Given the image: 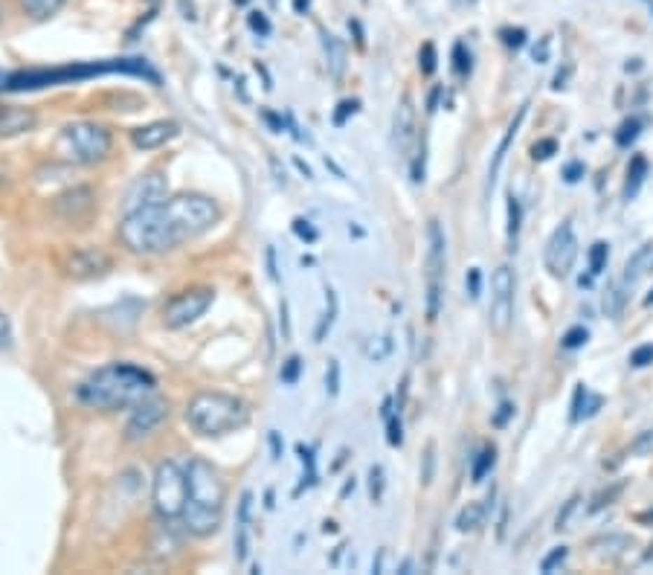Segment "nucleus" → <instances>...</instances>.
<instances>
[{
  "instance_id": "nucleus-17",
  "label": "nucleus",
  "mask_w": 653,
  "mask_h": 575,
  "mask_svg": "<svg viewBox=\"0 0 653 575\" xmlns=\"http://www.w3.org/2000/svg\"><path fill=\"white\" fill-rule=\"evenodd\" d=\"M250 514H253V491H244L238 500V514H236V538H233V552L236 561L244 564L250 558Z\"/></svg>"
},
{
  "instance_id": "nucleus-33",
  "label": "nucleus",
  "mask_w": 653,
  "mask_h": 575,
  "mask_svg": "<svg viewBox=\"0 0 653 575\" xmlns=\"http://www.w3.org/2000/svg\"><path fill=\"white\" fill-rule=\"evenodd\" d=\"M453 59H456V70L459 73H468L471 70V52L465 55V44H456L453 47Z\"/></svg>"
},
{
  "instance_id": "nucleus-40",
  "label": "nucleus",
  "mask_w": 653,
  "mask_h": 575,
  "mask_svg": "<svg viewBox=\"0 0 653 575\" xmlns=\"http://www.w3.org/2000/svg\"><path fill=\"white\" fill-rule=\"evenodd\" d=\"M264 259H267V276L279 285V267H276V250H273V247H267V250H264Z\"/></svg>"
},
{
  "instance_id": "nucleus-26",
  "label": "nucleus",
  "mask_w": 653,
  "mask_h": 575,
  "mask_svg": "<svg viewBox=\"0 0 653 575\" xmlns=\"http://www.w3.org/2000/svg\"><path fill=\"white\" fill-rule=\"evenodd\" d=\"M247 24H250V29H253L256 35H261V38H267V35L273 32V24L267 21L264 12H250V15H247Z\"/></svg>"
},
{
  "instance_id": "nucleus-8",
  "label": "nucleus",
  "mask_w": 653,
  "mask_h": 575,
  "mask_svg": "<svg viewBox=\"0 0 653 575\" xmlns=\"http://www.w3.org/2000/svg\"><path fill=\"white\" fill-rule=\"evenodd\" d=\"M215 302V291L206 285H198V288H186V291L175 294L160 311V320L166 329L178 332V329H186V325L198 322L209 308H213Z\"/></svg>"
},
{
  "instance_id": "nucleus-20",
  "label": "nucleus",
  "mask_w": 653,
  "mask_h": 575,
  "mask_svg": "<svg viewBox=\"0 0 653 575\" xmlns=\"http://www.w3.org/2000/svg\"><path fill=\"white\" fill-rule=\"evenodd\" d=\"M650 271H653V244H645L642 250L627 262L624 279H627V282H636V279H642V276L650 274Z\"/></svg>"
},
{
  "instance_id": "nucleus-48",
  "label": "nucleus",
  "mask_w": 653,
  "mask_h": 575,
  "mask_svg": "<svg viewBox=\"0 0 653 575\" xmlns=\"http://www.w3.org/2000/svg\"><path fill=\"white\" fill-rule=\"evenodd\" d=\"M273 506H276V503H273V491H267V494H264V509H273Z\"/></svg>"
},
{
  "instance_id": "nucleus-16",
  "label": "nucleus",
  "mask_w": 653,
  "mask_h": 575,
  "mask_svg": "<svg viewBox=\"0 0 653 575\" xmlns=\"http://www.w3.org/2000/svg\"><path fill=\"white\" fill-rule=\"evenodd\" d=\"M180 134V125L175 120H157V122H148V125H140L131 131V143L134 148L140 151H155L166 143H171Z\"/></svg>"
},
{
  "instance_id": "nucleus-38",
  "label": "nucleus",
  "mask_w": 653,
  "mask_h": 575,
  "mask_svg": "<svg viewBox=\"0 0 653 575\" xmlns=\"http://www.w3.org/2000/svg\"><path fill=\"white\" fill-rule=\"evenodd\" d=\"M387 421H389V445H401V442H404V433H401V421L389 413L387 416Z\"/></svg>"
},
{
  "instance_id": "nucleus-27",
  "label": "nucleus",
  "mask_w": 653,
  "mask_h": 575,
  "mask_svg": "<svg viewBox=\"0 0 653 575\" xmlns=\"http://www.w3.org/2000/svg\"><path fill=\"white\" fill-rule=\"evenodd\" d=\"M325 392L331 398H337V392H340V360H329V369H325Z\"/></svg>"
},
{
  "instance_id": "nucleus-12",
  "label": "nucleus",
  "mask_w": 653,
  "mask_h": 575,
  "mask_svg": "<svg viewBox=\"0 0 653 575\" xmlns=\"http://www.w3.org/2000/svg\"><path fill=\"white\" fill-rule=\"evenodd\" d=\"M514 317V274L511 267H499L494 274V294H491V308H488V320L491 329L496 334H505Z\"/></svg>"
},
{
  "instance_id": "nucleus-39",
  "label": "nucleus",
  "mask_w": 653,
  "mask_h": 575,
  "mask_svg": "<svg viewBox=\"0 0 653 575\" xmlns=\"http://www.w3.org/2000/svg\"><path fill=\"white\" fill-rule=\"evenodd\" d=\"M279 325H282V340H291V320H287V302H279Z\"/></svg>"
},
{
  "instance_id": "nucleus-42",
  "label": "nucleus",
  "mask_w": 653,
  "mask_h": 575,
  "mask_svg": "<svg viewBox=\"0 0 653 575\" xmlns=\"http://www.w3.org/2000/svg\"><path fill=\"white\" fill-rule=\"evenodd\" d=\"M261 117H264V122L271 125L276 134H282V131H285V120L279 117V113H273V111H261Z\"/></svg>"
},
{
  "instance_id": "nucleus-14",
  "label": "nucleus",
  "mask_w": 653,
  "mask_h": 575,
  "mask_svg": "<svg viewBox=\"0 0 653 575\" xmlns=\"http://www.w3.org/2000/svg\"><path fill=\"white\" fill-rule=\"evenodd\" d=\"M96 209V192L90 186H73L52 198V215L67 224L87 221Z\"/></svg>"
},
{
  "instance_id": "nucleus-6",
  "label": "nucleus",
  "mask_w": 653,
  "mask_h": 575,
  "mask_svg": "<svg viewBox=\"0 0 653 575\" xmlns=\"http://www.w3.org/2000/svg\"><path fill=\"white\" fill-rule=\"evenodd\" d=\"M186 497H189L186 468L178 459L160 462L155 471V483H151V503H155V511L163 523L180 520V514L186 509Z\"/></svg>"
},
{
  "instance_id": "nucleus-11",
  "label": "nucleus",
  "mask_w": 653,
  "mask_h": 575,
  "mask_svg": "<svg viewBox=\"0 0 653 575\" xmlns=\"http://www.w3.org/2000/svg\"><path fill=\"white\" fill-rule=\"evenodd\" d=\"M62 271L70 279H96V276H105L108 271H113V256L102 247H76L62 259Z\"/></svg>"
},
{
  "instance_id": "nucleus-1",
  "label": "nucleus",
  "mask_w": 653,
  "mask_h": 575,
  "mask_svg": "<svg viewBox=\"0 0 653 575\" xmlns=\"http://www.w3.org/2000/svg\"><path fill=\"white\" fill-rule=\"evenodd\" d=\"M218 221V201H213L209 195H198V192H183V195L166 198L163 204L125 213L120 221V241L131 253L160 256L209 233Z\"/></svg>"
},
{
  "instance_id": "nucleus-24",
  "label": "nucleus",
  "mask_w": 653,
  "mask_h": 575,
  "mask_svg": "<svg viewBox=\"0 0 653 575\" xmlns=\"http://www.w3.org/2000/svg\"><path fill=\"white\" fill-rule=\"evenodd\" d=\"M299 372H302V360L294 355V357H287L282 363V369H279V381L285 383V387H294V383L299 381Z\"/></svg>"
},
{
  "instance_id": "nucleus-47",
  "label": "nucleus",
  "mask_w": 653,
  "mask_h": 575,
  "mask_svg": "<svg viewBox=\"0 0 653 575\" xmlns=\"http://www.w3.org/2000/svg\"><path fill=\"white\" fill-rule=\"evenodd\" d=\"M294 163H296V169L302 171V175H305V178H314V175H311V169H308V166H305V163H302L299 157H294Z\"/></svg>"
},
{
  "instance_id": "nucleus-31",
  "label": "nucleus",
  "mask_w": 653,
  "mask_h": 575,
  "mask_svg": "<svg viewBox=\"0 0 653 575\" xmlns=\"http://www.w3.org/2000/svg\"><path fill=\"white\" fill-rule=\"evenodd\" d=\"M604 259H607V244H595L592 247V253H589V267H592V274H601V267H604Z\"/></svg>"
},
{
  "instance_id": "nucleus-2",
  "label": "nucleus",
  "mask_w": 653,
  "mask_h": 575,
  "mask_svg": "<svg viewBox=\"0 0 653 575\" xmlns=\"http://www.w3.org/2000/svg\"><path fill=\"white\" fill-rule=\"evenodd\" d=\"M157 390V378L148 369L137 367V363H108V367L96 369L90 378H85L79 383V401L90 410L99 413H117V410H128L137 407L140 401H145L148 395H155Z\"/></svg>"
},
{
  "instance_id": "nucleus-23",
  "label": "nucleus",
  "mask_w": 653,
  "mask_h": 575,
  "mask_svg": "<svg viewBox=\"0 0 653 575\" xmlns=\"http://www.w3.org/2000/svg\"><path fill=\"white\" fill-rule=\"evenodd\" d=\"M325 299H329V311L322 314V320H320V325H317V332H314V337H317V343L325 337V332L331 329L334 325V314H337V294L331 291V288H325Z\"/></svg>"
},
{
  "instance_id": "nucleus-32",
  "label": "nucleus",
  "mask_w": 653,
  "mask_h": 575,
  "mask_svg": "<svg viewBox=\"0 0 653 575\" xmlns=\"http://www.w3.org/2000/svg\"><path fill=\"white\" fill-rule=\"evenodd\" d=\"M369 488H372V500H380V494H383V468L380 465H375L372 471H369Z\"/></svg>"
},
{
  "instance_id": "nucleus-13",
  "label": "nucleus",
  "mask_w": 653,
  "mask_h": 575,
  "mask_svg": "<svg viewBox=\"0 0 653 575\" xmlns=\"http://www.w3.org/2000/svg\"><path fill=\"white\" fill-rule=\"evenodd\" d=\"M168 198V180L160 171H145V175L134 178V183L128 186L125 198H122V215L125 213H137L143 206H155L163 204Z\"/></svg>"
},
{
  "instance_id": "nucleus-43",
  "label": "nucleus",
  "mask_w": 653,
  "mask_h": 575,
  "mask_svg": "<svg viewBox=\"0 0 653 575\" xmlns=\"http://www.w3.org/2000/svg\"><path fill=\"white\" fill-rule=\"evenodd\" d=\"M424 73H433L436 70V47L433 44H424V64H421Z\"/></svg>"
},
{
  "instance_id": "nucleus-49",
  "label": "nucleus",
  "mask_w": 653,
  "mask_h": 575,
  "mask_svg": "<svg viewBox=\"0 0 653 575\" xmlns=\"http://www.w3.org/2000/svg\"><path fill=\"white\" fill-rule=\"evenodd\" d=\"M647 302H653V297H650V299H647Z\"/></svg>"
},
{
  "instance_id": "nucleus-5",
  "label": "nucleus",
  "mask_w": 653,
  "mask_h": 575,
  "mask_svg": "<svg viewBox=\"0 0 653 575\" xmlns=\"http://www.w3.org/2000/svg\"><path fill=\"white\" fill-rule=\"evenodd\" d=\"M134 73V76H148L151 82H157V73H151L145 62L140 59H122V62H102V64H70V67H55V70H29V73H12L6 79H0V90H35V87H52L64 82H79L90 79L99 73Z\"/></svg>"
},
{
  "instance_id": "nucleus-18",
  "label": "nucleus",
  "mask_w": 653,
  "mask_h": 575,
  "mask_svg": "<svg viewBox=\"0 0 653 575\" xmlns=\"http://www.w3.org/2000/svg\"><path fill=\"white\" fill-rule=\"evenodd\" d=\"M412 128H415V111H412V102L410 96H404L395 111V122H392V145L398 155H404L412 143Z\"/></svg>"
},
{
  "instance_id": "nucleus-25",
  "label": "nucleus",
  "mask_w": 653,
  "mask_h": 575,
  "mask_svg": "<svg viewBox=\"0 0 653 575\" xmlns=\"http://www.w3.org/2000/svg\"><path fill=\"white\" fill-rule=\"evenodd\" d=\"M479 523H482V509H479V506H468L462 514H459V520H456V526L462 529V532H471Z\"/></svg>"
},
{
  "instance_id": "nucleus-30",
  "label": "nucleus",
  "mask_w": 653,
  "mask_h": 575,
  "mask_svg": "<svg viewBox=\"0 0 653 575\" xmlns=\"http://www.w3.org/2000/svg\"><path fill=\"white\" fill-rule=\"evenodd\" d=\"M294 233H296L299 239H305L308 244H314V241H317V229H314L308 221H305V218H294Z\"/></svg>"
},
{
  "instance_id": "nucleus-15",
  "label": "nucleus",
  "mask_w": 653,
  "mask_h": 575,
  "mask_svg": "<svg viewBox=\"0 0 653 575\" xmlns=\"http://www.w3.org/2000/svg\"><path fill=\"white\" fill-rule=\"evenodd\" d=\"M578 256V241H575L572 233V224H561L558 229L552 233L549 244H546V267L554 276H566L572 271V262Z\"/></svg>"
},
{
  "instance_id": "nucleus-21",
  "label": "nucleus",
  "mask_w": 653,
  "mask_h": 575,
  "mask_svg": "<svg viewBox=\"0 0 653 575\" xmlns=\"http://www.w3.org/2000/svg\"><path fill=\"white\" fill-rule=\"evenodd\" d=\"M322 38H325V55H329V70L337 79V76L343 73V64H345V50H343L337 35H322Z\"/></svg>"
},
{
  "instance_id": "nucleus-3",
  "label": "nucleus",
  "mask_w": 653,
  "mask_h": 575,
  "mask_svg": "<svg viewBox=\"0 0 653 575\" xmlns=\"http://www.w3.org/2000/svg\"><path fill=\"white\" fill-rule=\"evenodd\" d=\"M186 479H189V497H186V509L180 514V520L186 532L195 534V538H213L224 520V503H227L224 479L218 468L201 456L189 459Z\"/></svg>"
},
{
  "instance_id": "nucleus-7",
  "label": "nucleus",
  "mask_w": 653,
  "mask_h": 575,
  "mask_svg": "<svg viewBox=\"0 0 653 575\" xmlns=\"http://www.w3.org/2000/svg\"><path fill=\"white\" fill-rule=\"evenodd\" d=\"M62 140L70 151V157L76 163H102L108 160L110 148H113V137L110 131L99 122H90V120H79V122H70L62 131Z\"/></svg>"
},
{
  "instance_id": "nucleus-10",
  "label": "nucleus",
  "mask_w": 653,
  "mask_h": 575,
  "mask_svg": "<svg viewBox=\"0 0 653 575\" xmlns=\"http://www.w3.org/2000/svg\"><path fill=\"white\" fill-rule=\"evenodd\" d=\"M168 418V401L166 398H155L148 395L145 401H140L137 407H134L128 425H125V442L128 445H140L145 439H151L160 427L163 421Z\"/></svg>"
},
{
  "instance_id": "nucleus-19",
  "label": "nucleus",
  "mask_w": 653,
  "mask_h": 575,
  "mask_svg": "<svg viewBox=\"0 0 653 575\" xmlns=\"http://www.w3.org/2000/svg\"><path fill=\"white\" fill-rule=\"evenodd\" d=\"M35 125V113L29 108H0V134L15 137Z\"/></svg>"
},
{
  "instance_id": "nucleus-34",
  "label": "nucleus",
  "mask_w": 653,
  "mask_h": 575,
  "mask_svg": "<svg viewBox=\"0 0 653 575\" xmlns=\"http://www.w3.org/2000/svg\"><path fill=\"white\" fill-rule=\"evenodd\" d=\"M354 111H357V102H354V99L340 102V111L334 113V125H345V120H349V113H354Z\"/></svg>"
},
{
  "instance_id": "nucleus-37",
  "label": "nucleus",
  "mask_w": 653,
  "mask_h": 575,
  "mask_svg": "<svg viewBox=\"0 0 653 575\" xmlns=\"http://www.w3.org/2000/svg\"><path fill=\"white\" fill-rule=\"evenodd\" d=\"M9 340H12V320L0 311V349L9 346Z\"/></svg>"
},
{
  "instance_id": "nucleus-9",
  "label": "nucleus",
  "mask_w": 653,
  "mask_h": 575,
  "mask_svg": "<svg viewBox=\"0 0 653 575\" xmlns=\"http://www.w3.org/2000/svg\"><path fill=\"white\" fill-rule=\"evenodd\" d=\"M427 320L438 317L441 308V279H445V233L438 221L427 227Z\"/></svg>"
},
{
  "instance_id": "nucleus-45",
  "label": "nucleus",
  "mask_w": 653,
  "mask_h": 575,
  "mask_svg": "<svg viewBox=\"0 0 653 575\" xmlns=\"http://www.w3.org/2000/svg\"><path fill=\"white\" fill-rule=\"evenodd\" d=\"M267 442H271V453H273V459H282V439H279V433H276V430L267 433Z\"/></svg>"
},
{
  "instance_id": "nucleus-29",
  "label": "nucleus",
  "mask_w": 653,
  "mask_h": 575,
  "mask_svg": "<svg viewBox=\"0 0 653 575\" xmlns=\"http://www.w3.org/2000/svg\"><path fill=\"white\" fill-rule=\"evenodd\" d=\"M619 308H622V291H619V285H612V288H610V294L604 297V311L616 317V314H619Z\"/></svg>"
},
{
  "instance_id": "nucleus-44",
  "label": "nucleus",
  "mask_w": 653,
  "mask_h": 575,
  "mask_svg": "<svg viewBox=\"0 0 653 575\" xmlns=\"http://www.w3.org/2000/svg\"><path fill=\"white\" fill-rule=\"evenodd\" d=\"M564 558H566V549H554V552L549 555V558L543 561V572H552V569H554V564H561Z\"/></svg>"
},
{
  "instance_id": "nucleus-36",
  "label": "nucleus",
  "mask_w": 653,
  "mask_h": 575,
  "mask_svg": "<svg viewBox=\"0 0 653 575\" xmlns=\"http://www.w3.org/2000/svg\"><path fill=\"white\" fill-rule=\"evenodd\" d=\"M581 343H587V332H584V329H572V332L564 337V346H566V349H578Z\"/></svg>"
},
{
  "instance_id": "nucleus-41",
  "label": "nucleus",
  "mask_w": 653,
  "mask_h": 575,
  "mask_svg": "<svg viewBox=\"0 0 653 575\" xmlns=\"http://www.w3.org/2000/svg\"><path fill=\"white\" fill-rule=\"evenodd\" d=\"M650 360H653V346H642L633 352V367H647Z\"/></svg>"
},
{
  "instance_id": "nucleus-4",
  "label": "nucleus",
  "mask_w": 653,
  "mask_h": 575,
  "mask_svg": "<svg viewBox=\"0 0 653 575\" xmlns=\"http://www.w3.org/2000/svg\"><path fill=\"white\" fill-rule=\"evenodd\" d=\"M250 421L247 401L229 392H198L186 404V425L201 436H227Z\"/></svg>"
},
{
  "instance_id": "nucleus-46",
  "label": "nucleus",
  "mask_w": 653,
  "mask_h": 575,
  "mask_svg": "<svg viewBox=\"0 0 653 575\" xmlns=\"http://www.w3.org/2000/svg\"><path fill=\"white\" fill-rule=\"evenodd\" d=\"M308 9H311V0H294V12L296 15H305Z\"/></svg>"
},
{
  "instance_id": "nucleus-35",
  "label": "nucleus",
  "mask_w": 653,
  "mask_h": 575,
  "mask_svg": "<svg viewBox=\"0 0 653 575\" xmlns=\"http://www.w3.org/2000/svg\"><path fill=\"white\" fill-rule=\"evenodd\" d=\"M479 288H482V274H479V267H471V271H468V291H471V299L479 297Z\"/></svg>"
},
{
  "instance_id": "nucleus-28",
  "label": "nucleus",
  "mask_w": 653,
  "mask_h": 575,
  "mask_svg": "<svg viewBox=\"0 0 653 575\" xmlns=\"http://www.w3.org/2000/svg\"><path fill=\"white\" fill-rule=\"evenodd\" d=\"M494 465V448H485L482 453H479V459H476V465H473V479L479 483V479L485 476V471Z\"/></svg>"
},
{
  "instance_id": "nucleus-22",
  "label": "nucleus",
  "mask_w": 653,
  "mask_h": 575,
  "mask_svg": "<svg viewBox=\"0 0 653 575\" xmlns=\"http://www.w3.org/2000/svg\"><path fill=\"white\" fill-rule=\"evenodd\" d=\"M67 0H21V9L32 17H52L59 9H64Z\"/></svg>"
}]
</instances>
